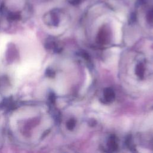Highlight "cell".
<instances>
[{"instance_id": "6da1fadb", "label": "cell", "mask_w": 153, "mask_h": 153, "mask_svg": "<svg viewBox=\"0 0 153 153\" xmlns=\"http://www.w3.org/2000/svg\"><path fill=\"white\" fill-rule=\"evenodd\" d=\"M0 11L5 22L19 23L31 15L32 5L30 0H1Z\"/></svg>"}, {"instance_id": "7a4b0ae2", "label": "cell", "mask_w": 153, "mask_h": 153, "mask_svg": "<svg viewBox=\"0 0 153 153\" xmlns=\"http://www.w3.org/2000/svg\"><path fill=\"white\" fill-rule=\"evenodd\" d=\"M121 25L119 22L115 23V38L116 42L118 43L121 39Z\"/></svg>"}, {"instance_id": "3957f363", "label": "cell", "mask_w": 153, "mask_h": 153, "mask_svg": "<svg viewBox=\"0 0 153 153\" xmlns=\"http://www.w3.org/2000/svg\"><path fill=\"white\" fill-rule=\"evenodd\" d=\"M91 82V77H90V74L87 72V75H86V80L85 82V86L84 87L86 88L88 86V85L90 84V83Z\"/></svg>"}, {"instance_id": "277c9868", "label": "cell", "mask_w": 153, "mask_h": 153, "mask_svg": "<svg viewBox=\"0 0 153 153\" xmlns=\"http://www.w3.org/2000/svg\"><path fill=\"white\" fill-rule=\"evenodd\" d=\"M5 21L4 17H2V14H1V13L0 11V29L1 28L2 24L4 23H5Z\"/></svg>"}]
</instances>
